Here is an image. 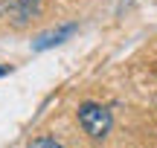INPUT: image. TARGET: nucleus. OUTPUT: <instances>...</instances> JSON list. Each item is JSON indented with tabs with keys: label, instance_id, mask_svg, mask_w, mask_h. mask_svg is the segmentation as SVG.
<instances>
[{
	"label": "nucleus",
	"instance_id": "f257e3e1",
	"mask_svg": "<svg viewBox=\"0 0 157 148\" xmlns=\"http://www.w3.org/2000/svg\"><path fill=\"white\" fill-rule=\"evenodd\" d=\"M78 125L84 128V134H90L93 139H102L108 131H111L113 119H111V110L105 105H96V102H84L78 108Z\"/></svg>",
	"mask_w": 157,
	"mask_h": 148
},
{
	"label": "nucleus",
	"instance_id": "f03ea898",
	"mask_svg": "<svg viewBox=\"0 0 157 148\" xmlns=\"http://www.w3.org/2000/svg\"><path fill=\"white\" fill-rule=\"evenodd\" d=\"M73 32H76V23H64V26L52 29V32H44V35H41V38L32 44V50H35V52H41V50H50V46H56V44H61V41H67Z\"/></svg>",
	"mask_w": 157,
	"mask_h": 148
},
{
	"label": "nucleus",
	"instance_id": "7ed1b4c3",
	"mask_svg": "<svg viewBox=\"0 0 157 148\" xmlns=\"http://www.w3.org/2000/svg\"><path fill=\"white\" fill-rule=\"evenodd\" d=\"M29 148H64V145L56 142L52 137H38V139H32V142H29Z\"/></svg>",
	"mask_w": 157,
	"mask_h": 148
},
{
	"label": "nucleus",
	"instance_id": "20e7f679",
	"mask_svg": "<svg viewBox=\"0 0 157 148\" xmlns=\"http://www.w3.org/2000/svg\"><path fill=\"white\" fill-rule=\"evenodd\" d=\"M17 3H21V6H23L26 12H35V9L41 6V0H17Z\"/></svg>",
	"mask_w": 157,
	"mask_h": 148
},
{
	"label": "nucleus",
	"instance_id": "39448f33",
	"mask_svg": "<svg viewBox=\"0 0 157 148\" xmlns=\"http://www.w3.org/2000/svg\"><path fill=\"white\" fill-rule=\"evenodd\" d=\"M0 76H6V67H0Z\"/></svg>",
	"mask_w": 157,
	"mask_h": 148
}]
</instances>
